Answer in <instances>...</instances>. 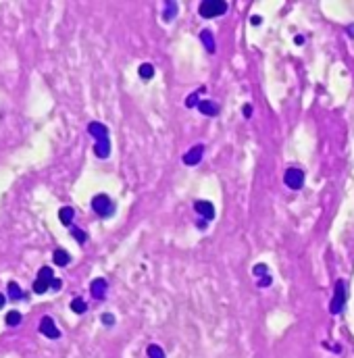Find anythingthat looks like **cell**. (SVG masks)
Wrapping results in <instances>:
<instances>
[{"label":"cell","instance_id":"cell-1","mask_svg":"<svg viewBox=\"0 0 354 358\" xmlns=\"http://www.w3.org/2000/svg\"><path fill=\"white\" fill-rule=\"evenodd\" d=\"M87 131H90V136L96 138V146H94V152L98 159H108L110 154V140H108V129L106 125L98 123V121H92L87 125Z\"/></svg>","mask_w":354,"mask_h":358},{"label":"cell","instance_id":"cell-2","mask_svg":"<svg viewBox=\"0 0 354 358\" xmlns=\"http://www.w3.org/2000/svg\"><path fill=\"white\" fill-rule=\"evenodd\" d=\"M227 11V3L225 0H204V3L198 7V13L200 17L204 19H213V17H219V15H225Z\"/></svg>","mask_w":354,"mask_h":358},{"label":"cell","instance_id":"cell-3","mask_svg":"<svg viewBox=\"0 0 354 358\" xmlns=\"http://www.w3.org/2000/svg\"><path fill=\"white\" fill-rule=\"evenodd\" d=\"M344 304H346V283H344V279H338L336 287H334V298H331V304H329L331 315H338V312H342Z\"/></svg>","mask_w":354,"mask_h":358},{"label":"cell","instance_id":"cell-4","mask_svg":"<svg viewBox=\"0 0 354 358\" xmlns=\"http://www.w3.org/2000/svg\"><path fill=\"white\" fill-rule=\"evenodd\" d=\"M92 208H94V213L100 215V217H108V215H113V211H115L113 202H110V198H108L106 194H98V196H94V200H92Z\"/></svg>","mask_w":354,"mask_h":358},{"label":"cell","instance_id":"cell-5","mask_svg":"<svg viewBox=\"0 0 354 358\" xmlns=\"http://www.w3.org/2000/svg\"><path fill=\"white\" fill-rule=\"evenodd\" d=\"M283 182H285V186L290 188V190H300V188L304 186V173H302L300 169L292 167V169H287V171H285Z\"/></svg>","mask_w":354,"mask_h":358},{"label":"cell","instance_id":"cell-6","mask_svg":"<svg viewBox=\"0 0 354 358\" xmlns=\"http://www.w3.org/2000/svg\"><path fill=\"white\" fill-rule=\"evenodd\" d=\"M202 154H204V146L202 144H196V146H192L186 154H184V165H188V167H194V165H198L200 163V159H202Z\"/></svg>","mask_w":354,"mask_h":358},{"label":"cell","instance_id":"cell-7","mask_svg":"<svg viewBox=\"0 0 354 358\" xmlns=\"http://www.w3.org/2000/svg\"><path fill=\"white\" fill-rule=\"evenodd\" d=\"M40 331L46 335V338H50V340L61 338V331H58V327L54 325V321H52L50 317H44V319L40 321Z\"/></svg>","mask_w":354,"mask_h":358},{"label":"cell","instance_id":"cell-8","mask_svg":"<svg viewBox=\"0 0 354 358\" xmlns=\"http://www.w3.org/2000/svg\"><path fill=\"white\" fill-rule=\"evenodd\" d=\"M194 211L200 217H204L206 221L215 219V206L211 202H206V200H198V202H194Z\"/></svg>","mask_w":354,"mask_h":358},{"label":"cell","instance_id":"cell-9","mask_svg":"<svg viewBox=\"0 0 354 358\" xmlns=\"http://www.w3.org/2000/svg\"><path fill=\"white\" fill-rule=\"evenodd\" d=\"M106 287H108V283H106L104 279H94V281H92V287H90V292H92L94 298L102 300L104 294H106Z\"/></svg>","mask_w":354,"mask_h":358},{"label":"cell","instance_id":"cell-10","mask_svg":"<svg viewBox=\"0 0 354 358\" xmlns=\"http://www.w3.org/2000/svg\"><path fill=\"white\" fill-rule=\"evenodd\" d=\"M198 108H200V113L206 115V117H215L219 113V106L211 100H200V104H198Z\"/></svg>","mask_w":354,"mask_h":358},{"label":"cell","instance_id":"cell-11","mask_svg":"<svg viewBox=\"0 0 354 358\" xmlns=\"http://www.w3.org/2000/svg\"><path fill=\"white\" fill-rule=\"evenodd\" d=\"M73 217H75V211H73L71 206H63V208L58 211V219H61L63 225H71Z\"/></svg>","mask_w":354,"mask_h":358},{"label":"cell","instance_id":"cell-12","mask_svg":"<svg viewBox=\"0 0 354 358\" xmlns=\"http://www.w3.org/2000/svg\"><path fill=\"white\" fill-rule=\"evenodd\" d=\"M200 42L204 44V48H206L211 54L215 52V48H217V46H215V38H213V34H211L209 29H202V32H200Z\"/></svg>","mask_w":354,"mask_h":358},{"label":"cell","instance_id":"cell-13","mask_svg":"<svg viewBox=\"0 0 354 358\" xmlns=\"http://www.w3.org/2000/svg\"><path fill=\"white\" fill-rule=\"evenodd\" d=\"M52 260H54V264L65 266V264H69V262H71V256H69V252H65L63 248H58V250H54Z\"/></svg>","mask_w":354,"mask_h":358},{"label":"cell","instance_id":"cell-14","mask_svg":"<svg viewBox=\"0 0 354 358\" xmlns=\"http://www.w3.org/2000/svg\"><path fill=\"white\" fill-rule=\"evenodd\" d=\"M7 292H9V298H11V300H21V298H23V292H21V287H19L15 281L9 283Z\"/></svg>","mask_w":354,"mask_h":358},{"label":"cell","instance_id":"cell-15","mask_svg":"<svg viewBox=\"0 0 354 358\" xmlns=\"http://www.w3.org/2000/svg\"><path fill=\"white\" fill-rule=\"evenodd\" d=\"M175 13H177V3H175V0H171V3H165V15H163V19H165V21H173V19H175Z\"/></svg>","mask_w":354,"mask_h":358},{"label":"cell","instance_id":"cell-16","mask_svg":"<svg viewBox=\"0 0 354 358\" xmlns=\"http://www.w3.org/2000/svg\"><path fill=\"white\" fill-rule=\"evenodd\" d=\"M138 73H140L142 79H152V75H154V67H152L150 63H144V65H140Z\"/></svg>","mask_w":354,"mask_h":358},{"label":"cell","instance_id":"cell-17","mask_svg":"<svg viewBox=\"0 0 354 358\" xmlns=\"http://www.w3.org/2000/svg\"><path fill=\"white\" fill-rule=\"evenodd\" d=\"M71 310L75 312V315H83V312L87 310V304H85L81 298H75V300L71 302Z\"/></svg>","mask_w":354,"mask_h":358},{"label":"cell","instance_id":"cell-18","mask_svg":"<svg viewBox=\"0 0 354 358\" xmlns=\"http://www.w3.org/2000/svg\"><path fill=\"white\" fill-rule=\"evenodd\" d=\"M38 279H42V281H48V283H52V268L50 266H42L40 271H38Z\"/></svg>","mask_w":354,"mask_h":358},{"label":"cell","instance_id":"cell-19","mask_svg":"<svg viewBox=\"0 0 354 358\" xmlns=\"http://www.w3.org/2000/svg\"><path fill=\"white\" fill-rule=\"evenodd\" d=\"M148 358H165L163 348L157 346V344H150V346H148Z\"/></svg>","mask_w":354,"mask_h":358},{"label":"cell","instance_id":"cell-20","mask_svg":"<svg viewBox=\"0 0 354 358\" xmlns=\"http://www.w3.org/2000/svg\"><path fill=\"white\" fill-rule=\"evenodd\" d=\"M52 283H48V281H42V279H36L34 281V292L36 294H44V292H48V287H50Z\"/></svg>","mask_w":354,"mask_h":358},{"label":"cell","instance_id":"cell-21","mask_svg":"<svg viewBox=\"0 0 354 358\" xmlns=\"http://www.w3.org/2000/svg\"><path fill=\"white\" fill-rule=\"evenodd\" d=\"M198 94H204V87H200V90H198V92H194V94H190V96H188V100H186V106H188V108H192V106H198V104H200V102H198Z\"/></svg>","mask_w":354,"mask_h":358},{"label":"cell","instance_id":"cell-22","mask_svg":"<svg viewBox=\"0 0 354 358\" xmlns=\"http://www.w3.org/2000/svg\"><path fill=\"white\" fill-rule=\"evenodd\" d=\"M21 323V315L17 310H11L9 315H7V325H11V327H17Z\"/></svg>","mask_w":354,"mask_h":358},{"label":"cell","instance_id":"cell-23","mask_svg":"<svg viewBox=\"0 0 354 358\" xmlns=\"http://www.w3.org/2000/svg\"><path fill=\"white\" fill-rule=\"evenodd\" d=\"M71 233H73V237H75V240H77V242H79V244H83V242H85V240H87V235H85V233H83V231H81V229H73V231H71Z\"/></svg>","mask_w":354,"mask_h":358},{"label":"cell","instance_id":"cell-24","mask_svg":"<svg viewBox=\"0 0 354 358\" xmlns=\"http://www.w3.org/2000/svg\"><path fill=\"white\" fill-rule=\"evenodd\" d=\"M102 323H104V325H113V323H115V317L110 315V312H104V315H102Z\"/></svg>","mask_w":354,"mask_h":358},{"label":"cell","instance_id":"cell-25","mask_svg":"<svg viewBox=\"0 0 354 358\" xmlns=\"http://www.w3.org/2000/svg\"><path fill=\"white\" fill-rule=\"evenodd\" d=\"M264 273H267V266H264V264H256L254 266V275H264Z\"/></svg>","mask_w":354,"mask_h":358},{"label":"cell","instance_id":"cell-26","mask_svg":"<svg viewBox=\"0 0 354 358\" xmlns=\"http://www.w3.org/2000/svg\"><path fill=\"white\" fill-rule=\"evenodd\" d=\"M258 285H260V287H267V285H271V275H264V277L258 281Z\"/></svg>","mask_w":354,"mask_h":358},{"label":"cell","instance_id":"cell-27","mask_svg":"<svg viewBox=\"0 0 354 358\" xmlns=\"http://www.w3.org/2000/svg\"><path fill=\"white\" fill-rule=\"evenodd\" d=\"M244 117H246V119L252 117V106H250V104H244Z\"/></svg>","mask_w":354,"mask_h":358},{"label":"cell","instance_id":"cell-28","mask_svg":"<svg viewBox=\"0 0 354 358\" xmlns=\"http://www.w3.org/2000/svg\"><path fill=\"white\" fill-rule=\"evenodd\" d=\"M61 285H63L61 279H52V285H50V287H52V289H61Z\"/></svg>","mask_w":354,"mask_h":358},{"label":"cell","instance_id":"cell-29","mask_svg":"<svg viewBox=\"0 0 354 358\" xmlns=\"http://www.w3.org/2000/svg\"><path fill=\"white\" fill-rule=\"evenodd\" d=\"M250 23H252V25H258V23H260V17H250Z\"/></svg>","mask_w":354,"mask_h":358},{"label":"cell","instance_id":"cell-30","mask_svg":"<svg viewBox=\"0 0 354 358\" xmlns=\"http://www.w3.org/2000/svg\"><path fill=\"white\" fill-rule=\"evenodd\" d=\"M294 42H296V44H304V38H302V36H296V40H294Z\"/></svg>","mask_w":354,"mask_h":358},{"label":"cell","instance_id":"cell-31","mask_svg":"<svg viewBox=\"0 0 354 358\" xmlns=\"http://www.w3.org/2000/svg\"><path fill=\"white\" fill-rule=\"evenodd\" d=\"M5 300H7V298H5L3 294H0V308H3V306H5Z\"/></svg>","mask_w":354,"mask_h":358}]
</instances>
